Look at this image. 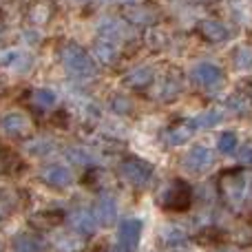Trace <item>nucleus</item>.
Returning a JSON list of instances; mask_svg holds the SVG:
<instances>
[{
	"label": "nucleus",
	"instance_id": "obj_1",
	"mask_svg": "<svg viewBox=\"0 0 252 252\" xmlns=\"http://www.w3.org/2000/svg\"><path fill=\"white\" fill-rule=\"evenodd\" d=\"M221 192L232 210L246 213L252 208V173L250 170H230L221 177Z\"/></svg>",
	"mask_w": 252,
	"mask_h": 252
},
{
	"label": "nucleus",
	"instance_id": "obj_2",
	"mask_svg": "<svg viewBox=\"0 0 252 252\" xmlns=\"http://www.w3.org/2000/svg\"><path fill=\"white\" fill-rule=\"evenodd\" d=\"M62 62H64V66L69 71H73V73H93V62L91 58L84 53L82 47H78V44H66L64 49H62Z\"/></svg>",
	"mask_w": 252,
	"mask_h": 252
},
{
	"label": "nucleus",
	"instance_id": "obj_3",
	"mask_svg": "<svg viewBox=\"0 0 252 252\" xmlns=\"http://www.w3.org/2000/svg\"><path fill=\"white\" fill-rule=\"evenodd\" d=\"M192 78H195L199 84H204V87H217V84H221V80H223V71L219 69L217 64H208V62H204V64L195 66Z\"/></svg>",
	"mask_w": 252,
	"mask_h": 252
},
{
	"label": "nucleus",
	"instance_id": "obj_4",
	"mask_svg": "<svg viewBox=\"0 0 252 252\" xmlns=\"http://www.w3.org/2000/svg\"><path fill=\"white\" fill-rule=\"evenodd\" d=\"M199 33L204 35L208 42H223V40L230 38V31L219 20H204L199 25Z\"/></svg>",
	"mask_w": 252,
	"mask_h": 252
},
{
	"label": "nucleus",
	"instance_id": "obj_5",
	"mask_svg": "<svg viewBox=\"0 0 252 252\" xmlns=\"http://www.w3.org/2000/svg\"><path fill=\"white\" fill-rule=\"evenodd\" d=\"M186 206H190V188H188L184 182H177L175 184V188H170V192H168L166 208L184 210Z\"/></svg>",
	"mask_w": 252,
	"mask_h": 252
},
{
	"label": "nucleus",
	"instance_id": "obj_6",
	"mask_svg": "<svg viewBox=\"0 0 252 252\" xmlns=\"http://www.w3.org/2000/svg\"><path fill=\"white\" fill-rule=\"evenodd\" d=\"M124 175L133 184H144L148 179V175H151V170H148L144 164H139V161L128 159V161H124Z\"/></svg>",
	"mask_w": 252,
	"mask_h": 252
},
{
	"label": "nucleus",
	"instance_id": "obj_7",
	"mask_svg": "<svg viewBox=\"0 0 252 252\" xmlns=\"http://www.w3.org/2000/svg\"><path fill=\"white\" fill-rule=\"evenodd\" d=\"M120 237H122V246L126 250H133L139 237V223L137 221H126L120 228Z\"/></svg>",
	"mask_w": 252,
	"mask_h": 252
},
{
	"label": "nucleus",
	"instance_id": "obj_8",
	"mask_svg": "<svg viewBox=\"0 0 252 252\" xmlns=\"http://www.w3.org/2000/svg\"><path fill=\"white\" fill-rule=\"evenodd\" d=\"M190 164L195 166V168H201V166L210 164V155L204 151V148H197V151L190 155Z\"/></svg>",
	"mask_w": 252,
	"mask_h": 252
},
{
	"label": "nucleus",
	"instance_id": "obj_9",
	"mask_svg": "<svg viewBox=\"0 0 252 252\" xmlns=\"http://www.w3.org/2000/svg\"><path fill=\"white\" fill-rule=\"evenodd\" d=\"M237 64L239 66H252V49L250 47H244V49H239L237 51Z\"/></svg>",
	"mask_w": 252,
	"mask_h": 252
},
{
	"label": "nucleus",
	"instance_id": "obj_10",
	"mask_svg": "<svg viewBox=\"0 0 252 252\" xmlns=\"http://www.w3.org/2000/svg\"><path fill=\"white\" fill-rule=\"evenodd\" d=\"M47 179L51 184H66V182H69V173H66V170H62V168H53L51 173H47Z\"/></svg>",
	"mask_w": 252,
	"mask_h": 252
},
{
	"label": "nucleus",
	"instance_id": "obj_11",
	"mask_svg": "<svg viewBox=\"0 0 252 252\" xmlns=\"http://www.w3.org/2000/svg\"><path fill=\"white\" fill-rule=\"evenodd\" d=\"M235 146H237V137L232 133H226L221 139H219V148H221V151H226V153L235 151Z\"/></svg>",
	"mask_w": 252,
	"mask_h": 252
},
{
	"label": "nucleus",
	"instance_id": "obj_12",
	"mask_svg": "<svg viewBox=\"0 0 252 252\" xmlns=\"http://www.w3.org/2000/svg\"><path fill=\"white\" fill-rule=\"evenodd\" d=\"M120 2H122V4H137L139 0H120Z\"/></svg>",
	"mask_w": 252,
	"mask_h": 252
}]
</instances>
